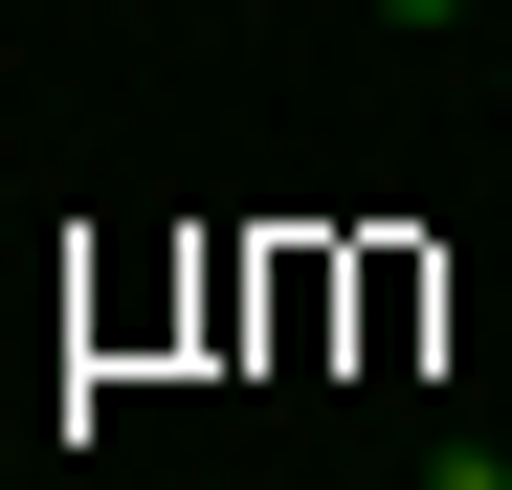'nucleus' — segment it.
Instances as JSON below:
<instances>
[{"instance_id": "f257e3e1", "label": "nucleus", "mask_w": 512, "mask_h": 490, "mask_svg": "<svg viewBox=\"0 0 512 490\" xmlns=\"http://www.w3.org/2000/svg\"><path fill=\"white\" fill-rule=\"evenodd\" d=\"M379 23H468V0H379Z\"/></svg>"}]
</instances>
